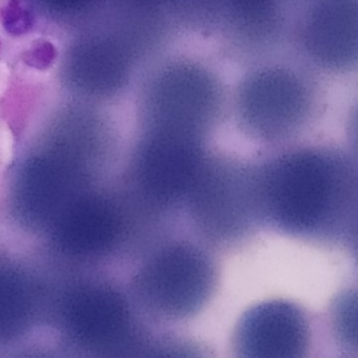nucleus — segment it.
Here are the masks:
<instances>
[{
  "label": "nucleus",
  "instance_id": "f257e3e1",
  "mask_svg": "<svg viewBox=\"0 0 358 358\" xmlns=\"http://www.w3.org/2000/svg\"><path fill=\"white\" fill-rule=\"evenodd\" d=\"M259 215L300 238H350L357 220V176L344 153L301 149L254 170Z\"/></svg>",
  "mask_w": 358,
  "mask_h": 358
},
{
  "label": "nucleus",
  "instance_id": "f03ea898",
  "mask_svg": "<svg viewBox=\"0 0 358 358\" xmlns=\"http://www.w3.org/2000/svg\"><path fill=\"white\" fill-rule=\"evenodd\" d=\"M222 82L203 59L162 54L143 94L144 134L203 143L221 113Z\"/></svg>",
  "mask_w": 358,
  "mask_h": 358
},
{
  "label": "nucleus",
  "instance_id": "7ed1b4c3",
  "mask_svg": "<svg viewBox=\"0 0 358 358\" xmlns=\"http://www.w3.org/2000/svg\"><path fill=\"white\" fill-rule=\"evenodd\" d=\"M48 319L78 358H144L151 346L128 299L107 284L69 288L48 306Z\"/></svg>",
  "mask_w": 358,
  "mask_h": 358
},
{
  "label": "nucleus",
  "instance_id": "20e7f679",
  "mask_svg": "<svg viewBox=\"0 0 358 358\" xmlns=\"http://www.w3.org/2000/svg\"><path fill=\"white\" fill-rule=\"evenodd\" d=\"M315 90L300 67L261 59L237 86L235 109L242 129L263 142L296 136L310 120Z\"/></svg>",
  "mask_w": 358,
  "mask_h": 358
},
{
  "label": "nucleus",
  "instance_id": "39448f33",
  "mask_svg": "<svg viewBox=\"0 0 358 358\" xmlns=\"http://www.w3.org/2000/svg\"><path fill=\"white\" fill-rule=\"evenodd\" d=\"M216 264L195 244H164L143 263L132 292L143 310L156 319L177 322L195 317L216 290Z\"/></svg>",
  "mask_w": 358,
  "mask_h": 358
},
{
  "label": "nucleus",
  "instance_id": "423d86ee",
  "mask_svg": "<svg viewBox=\"0 0 358 358\" xmlns=\"http://www.w3.org/2000/svg\"><path fill=\"white\" fill-rule=\"evenodd\" d=\"M180 20L183 29L258 61L287 38L289 8L285 0H181Z\"/></svg>",
  "mask_w": 358,
  "mask_h": 358
},
{
  "label": "nucleus",
  "instance_id": "0eeeda50",
  "mask_svg": "<svg viewBox=\"0 0 358 358\" xmlns=\"http://www.w3.org/2000/svg\"><path fill=\"white\" fill-rule=\"evenodd\" d=\"M185 201L198 229L210 241L243 237L259 215L254 170L206 155Z\"/></svg>",
  "mask_w": 358,
  "mask_h": 358
},
{
  "label": "nucleus",
  "instance_id": "6e6552de",
  "mask_svg": "<svg viewBox=\"0 0 358 358\" xmlns=\"http://www.w3.org/2000/svg\"><path fill=\"white\" fill-rule=\"evenodd\" d=\"M357 0H305L290 14L287 38L309 66L329 73L357 67Z\"/></svg>",
  "mask_w": 358,
  "mask_h": 358
},
{
  "label": "nucleus",
  "instance_id": "1a4fd4ad",
  "mask_svg": "<svg viewBox=\"0 0 358 358\" xmlns=\"http://www.w3.org/2000/svg\"><path fill=\"white\" fill-rule=\"evenodd\" d=\"M205 157L203 143L144 134L134 171L145 208L158 214L184 200Z\"/></svg>",
  "mask_w": 358,
  "mask_h": 358
},
{
  "label": "nucleus",
  "instance_id": "9d476101",
  "mask_svg": "<svg viewBox=\"0 0 358 358\" xmlns=\"http://www.w3.org/2000/svg\"><path fill=\"white\" fill-rule=\"evenodd\" d=\"M310 348L308 317L285 300L266 301L248 309L231 342L233 358H308Z\"/></svg>",
  "mask_w": 358,
  "mask_h": 358
},
{
  "label": "nucleus",
  "instance_id": "9b49d317",
  "mask_svg": "<svg viewBox=\"0 0 358 358\" xmlns=\"http://www.w3.org/2000/svg\"><path fill=\"white\" fill-rule=\"evenodd\" d=\"M37 283L15 271L0 269V347L29 334L48 317V304Z\"/></svg>",
  "mask_w": 358,
  "mask_h": 358
},
{
  "label": "nucleus",
  "instance_id": "f8f14e48",
  "mask_svg": "<svg viewBox=\"0 0 358 358\" xmlns=\"http://www.w3.org/2000/svg\"><path fill=\"white\" fill-rule=\"evenodd\" d=\"M357 294L346 292L332 309V326L338 342L347 350L357 352Z\"/></svg>",
  "mask_w": 358,
  "mask_h": 358
},
{
  "label": "nucleus",
  "instance_id": "ddd939ff",
  "mask_svg": "<svg viewBox=\"0 0 358 358\" xmlns=\"http://www.w3.org/2000/svg\"><path fill=\"white\" fill-rule=\"evenodd\" d=\"M145 358H212L197 343L170 340L151 345Z\"/></svg>",
  "mask_w": 358,
  "mask_h": 358
},
{
  "label": "nucleus",
  "instance_id": "4468645a",
  "mask_svg": "<svg viewBox=\"0 0 358 358\" xmlns=\"http://www.w3.org/2000/svg\"><path fill=\"white\" fill-rule=\"evenodd\" d=\"M1 19L11 35H25L33 27V16L22 0H8L2 10Z\"/></svg>",
  "mask_w": 358,
  "mask_h": 358
},
{
  "label": "nucleus",
  "instance_id": "2eb2a0df",
  "mask_svg": "<svg viewBox=\"0 0 358 358\" xmlns=\"http://www.w3.org/2000/svg\"><path fill=\"white\" fill-rule=\"evenodd\" d=\"M57 52L54 44L48 41H39L33 44L23 55V61L29 66L46 69L54 63Z\"/></svg>",
  "mask_w": 358,
  "mask_h": 358
},
{
  "label": "nucleus",
  "instance_id": "dca6fc26",
  "mask_svg": "<svg viewBox=\"0 0 358 358\" xmlns=\"http://www.w3.org/2000/svg\"><path fill=\"white\" fill-rule=\"evenodd\" d=\"M11 358H64L58 351L53 350L48 347L29 346L20 349Z\"/></svg>",
  "mask_w": 358,
  "mask_h": 358
},
{
  "label": "nucleus",
  "instance_id": "f3484780",
  "mask_svg": "<svg viewBox=\"0 0 358 358\" xmlns=\"http://www.w3.org/2000/svg\"><path fill=\"white\" fill-rule=\"evenodd\" d=\"M286 4H287L288 8H291V6H296L298 4L302 3L305 0H285Z\"/></svg>",
  "mask_w": 358,
  "mask_h": 358
}]
</instances>
